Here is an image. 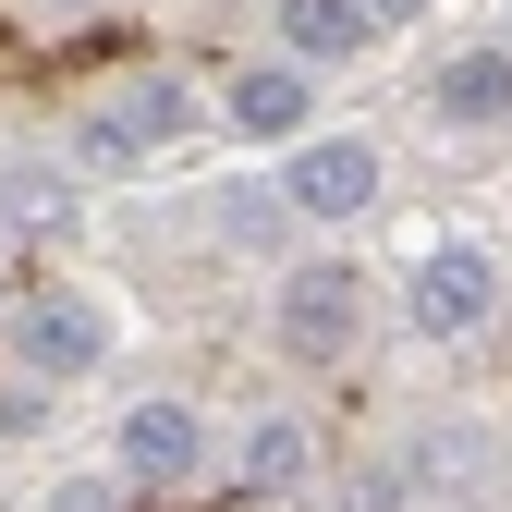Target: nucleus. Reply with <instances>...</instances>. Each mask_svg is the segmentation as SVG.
<instances>
[{"label": "nucleus", "instance_id": "obj_1", "mask_svg": "<svg viewBox=\"0 0 512 512\" xmlns=\"http://www.w3.org/2000/svg\"><path fill=\"white\" fill-rule=\"evenodd\" d=\"M354 342H366V281L342 269V256L281 269V354L293 366H354Z\"/></svg>", "mask_w": 512, "mask_h": 512}, {"label": "nucleus", "instance_id": "obj_2", "mask_svg": "<svg viewBox=\"0 0 512 512\" xmlns=\"http://www.w3.org/2000/svg\"><path fill=\"white\" fill-rule=\"evenodd\" d=\"M403 317H415L427 342H476L488 317H500V256L488 244H427L415 281H403Z\"/></svg>", "mask_w": 512, "mask_h": 512}, {"label": "nucleus", "instance_id": "obj_3", "mask_svg": "<svg viewBox=\"0 0 512 512\" xmlns=\"http://www.w3.org/2000/svg\"><path fill=\"white\" fill-rule=\"evenodd\" d=\"M183 122H196V98H183L171 74H122V98H98L86 122H74V159L86 171H135L147 147H171Z\"/></svg>", "mask_w": 512, "mask_h": 512}, {"label": "nucleus", "instance_id": "obj_4", "mask_svg": "<svg viewBox=\"0 0 512 512\" xmlns=\"http://www.w3.org/2000/svg\"><path fill=\"white\" fill-rule=\"evenodd\" d=\"M281 208L293 220H366L378 208V147L366 135H305L281 171Z\"/></svg>", "mask_w": 512, "mask_h": 512}, {"label": "nucleus", "instance_id": "obj_5", "mask_svg": "<svg viewBox=\"0 0 512 512\" xmlns=\"http://www.w3.org/2000/svg\"><path fill=\"white\" fill-rule=\"evenodd\" d=\"M122 476H135V488H196L208 476V415L171 403V391L122 403Z\"/></svg>", "mask_w": 512, "mask_h": 512}, {"label": "nucleus", "instance_id": "obj_6", "mask_svg": "<svg viewBox=\"0 0 512 512\" xmlns=\"http://www.w3.org/2000/svg\"><path fill=\"white\" fill-rule=\"evenodd\" d=\"M98 354H110V317L86 293H25V317H13V366L25 378H86Z\"/></svg>", "mask_w": 512, "mask_h": 512}, {"label": "nucleus", "instance_id": "obj_7", "mask_svg": "<svg viewBox=\"0 0 512 512\" xmlns=\"http://www.w3.org/2000/svg\"><path fill=\"white\" fill-rule=\"evenodd\" d=\"M220 110H232V135H256V147H305V122H317V86H305V61H244Z\"/></svg>", "mask_w": 512, "mask_h": 512}, {"label": "nucleus", "instance_id": "obj_8", "mask_svg": "<svg viewBox=\"0 0 512 512\" xmlns=\"http://www.w3.org/2000/svg\"><path fill=\"white\" fill-rule=\"evenodd\" d=\"M427 110L452 122V135H488V122H512V49H452L427 74Z\"/></svg>", "mask_w": 512, "mask_h": 512}, {"label": "nucleus", "instance_id": "obj_9", "mask_svg": "<svg viewBox=\"0 0 512 512\" xmlns=\"http://www.w3.org/2000/svg\"><path fill=\"white\" fill-rule=\"evenodd\" d=\"M232 476H244L256 500H281V488H305V476H317V427H305V415H256V427L232 439Z\"/></svg>", "mask_w": 512, "mask_h": 512}, {"label": "nucleus", "instance_id": "obj_10", "mask_svg": "<svg viewBox=\"0 0 512 512\" xmlns=\"http://www.w3.org/2000/svg\"><path fill=\"white\" fill-rule=\"evenodd\" d=\"M366 37V0H281V61H354Z\"/></svg>", "mask_w": 512, "mask_h": 512}, {"label": "nucleus", "instance_id": "obj_11", "mask_svg": "<svg viewBox=\"0 0 512 512\" xmlns=\"http://www.w3.org/2000/svg\"><path fill=\"white\" fill-rule=\"evenodd\" d=\"M49 512H122V476H61Z\"/></svg>", "mask_w": 512, "mask_h": 512}, {"label": "nucleus", "instance_id": "obj_12", "mask_svg": "<svg viewBox=\"0 0 512 512\" xmlns=\"http://www.w3.org/2000/svg\"><path fill=\"white\" fill-rule=\"evenodd\" d=\"M439 0H366V25H427Z\"/></svg>", "mask_w": 512, "mask_h": 512}, {"label": "nucleus", "instance_id": "obj_13", "mask_svg": "<svg viewBox=\"0 0 512 512\" xmlns=\"http://www.w3.org/2000/svg\"><path fill=\"white\" fill-rule=\"evenodd\" d=\"M37 13H98V0H37Z\"/></svg>", "mask_w": 512, "mask_h": 512}]
</instances>
